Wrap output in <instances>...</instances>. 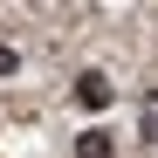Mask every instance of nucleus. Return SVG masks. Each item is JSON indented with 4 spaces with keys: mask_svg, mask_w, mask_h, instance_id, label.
Returning a JSON list of instances; mask_svg holds the SVG:
<instances>
[{
    "mask_svg": "<svg viewBox=\"0 0 158 158\" xmlns=\"http://www.w3.org/2000/svg\"><path fill=\"white\" fill-rule=\"evenodd\" d=\"M144 138H151V144H158V110H151V117H144Z\"/></svg>",
    "mask_w": 158,
    "mask_h": 158,
    "instance_id": "nucleus-4",
    "label": "nucleus"
},
{
    "mask_svg": "<svg viewBox=\"0 0 158 158\" xmlns=\"http://www.w3.org/2000/svg\"><path fill=\"white\" fill-rule=\"evenodd\" d=\"M76 158H117V151H110V131H96V124H89L83 138H76Z\"/></svg>",
    "mask_w": 158,
    "mask_h": 158,
    "instance_id": "nucleus-2",
    "label": "nucleus"
},
{
    "mask_svg": "<svg viewBox=\"0 0 158 158\" xmlns=\"http://www.w3.org/2000/svg\"><path fill=\"white\" fill-rule=\"evenodd\" d=\"M14 62H21V55H14L7 41H0V76H14Z\"/></svg>",
    "mask_w": 158,
    "mask_h": 158,
    "instance_id": "nucleus-3",
    "label": "nucleus"
},
{
    "mask_svg": "<svg viewBox=\"0 0 158 158\" xmlns=\"http://www.w3.org/2000/svg\"><path fill=\"white\" fill-rule=\"evenodd\" d=\"M76 103H83V110H110V76L83 69V76H76Z\"/></svg>",
    "mask_w": 158,
    "mask_h": 158,
    "instance_id": "nucleus-1",
    "label": "nucleus"
}]
</instances>
